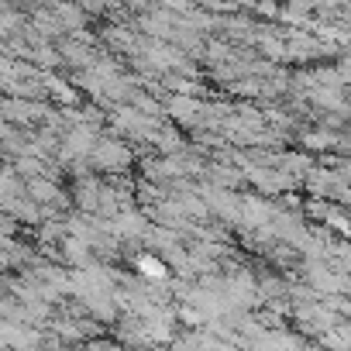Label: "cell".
Listing matches in <instances>:
<instances>
[{
	"label": "cell",
	"mask_w": 351,
	"mask_h": 351,
	"mask_svg": "<svg viewBox=\"0 0 351 351\" xmlns=\"http://www.w3.org/2000/svg\"><path fill=\"white\" fill-rule=\"evenodd\" d=\"M165 11H190V0H155Z\"/></svg>",
	"instance_id": "obj_6"
},
{
	"label": "cell",
	"mask_w": 351,
	"mask_h": 351,
	"mask_svg": "<svg viewBox=\"0 0 351 351\" xmlns=\"http://www.w3.org/2000/svg\"><path fill=\"white\" fill-rule=\"evenodd\" d=\"M56 18H59L66 28H80V25H83V14H80V8H73V4H62V8L56 11Z\"/></svg>",
	"instance_id": "obj_3"
},
{
	"label": "cell",
	"mask_w": 351,
	"mask_h": 351,
	"mask_svg": "<svg viewBox=\"0 0 351 351\" xmlns=\"http://www.w3.org/2000/svg\"><path fill=\"white\" fill-rule=\"evenodd\" d=\"M90 158H93L97 169H124L131 162V152L121 141H97V148H93Z\"/></svg>",
	"instance_id": "obj_1"
},
{
	"label": "cell",
	"mask_w": 351,
	"mask_h": 351,
	"mask_svg": "<svg viewBox=\"0 0 351 351\" xmlns=\"http://www.w3.org/2000/svg\"><path fill=\"white\" fill-rule=\"evenodd\" d=\"M330 141H334L330 134H306V138H303V145H306V148H327Z\"/></svg>",
	"instance_id": "obj_5"
},
{
	"label": "cell",
	"mask_w": 351,
	"mask_h": 351,
	"mask_svg": "<svg viewBox=\"0 0 351 351\" xmlns=\"http://www.w3.org/2000/svg\"><path fill=\"white\" fill-rule=\"evenodd\" d=\"M138 272H145L148 279H165V276H169L165 262H158L155 255H141V258H138Z\"/></svg>",
	"instance_id": "obj_2"
},
{
	"label": "cell",
	"mask_w": 351,
	"mask_h": 351,
	"mask_svg": "<svg viewBox=\"0 0 351 351\" xmlns=\"http://www.w3.org/2000/svg\"><path fill=\"white\" fill-rule=\"evenodd\" d=\"M49 90H52L59 100H66V104H76V93H73L66 83H59V80H49Z\"/></svg>",
	"instance_id": "obj_4"
}]
</instances>
